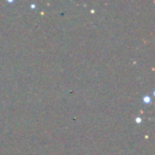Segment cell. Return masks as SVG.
<instances>
[{"instance_id": "obj_1", "label": "cell", "mask_w": 155, "mask_h": 155, "mask_svg": "<svg viewBox=\"0 0 155 155\" xmlns=\"http://www.w3.org/2000/svg\"><path fill=\"white\" fill-rule=\"evenodd\" d=\"M143 101L146 102V103H150V98H149V97H144L143 98Z\"/></svg>"}]
</instances>
